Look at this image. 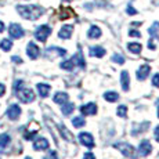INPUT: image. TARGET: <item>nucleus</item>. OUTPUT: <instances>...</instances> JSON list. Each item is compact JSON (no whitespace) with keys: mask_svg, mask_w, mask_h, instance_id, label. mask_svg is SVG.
<instances>
[{"mask_svg":"<svg viewBox=\"0 0 159 159\" xmlns=\"http://www.w3.org/2000/svg\"><path fill=\"white\" fill-rule=\"evenodd\" d=\"M158 118H159V107H158Z\"/></svg>","mask_w":159,"mask_h":159,"instance_id":"46","label":"nucleus"},{"mask_svg":"<svg viewBox=\"0 0 159 159\" xmlns=\"http://www.w3.org/2000/svg\"><path fill=\"white\" fill-rule=\"evenodd\" d=\"M53 100H54V102H56V104H60V105H62V104L68 102V94L58 91V93H56V96H54Z\"/></svg>","mask_w":159,"mask_h":159,"instance_id":"21","label":"nucleus"},{"mask_svg":"<svg viewBox=\"0 0 159 159\" xmlns=\"http://www.w3.org/2000/svg\"><path fill=\"white\" fill-rule=\"evenodd\" d=\"M155 139H157V141L159 143V126L155 127Z\"/></svg>","mask_w":159,"mask_h":159,"instance_id":"42","label":"nucleus"},{"mask_svg":"<svg viewBox=\"0 0 159 159\" xmlns=\"http://www.w3.org/2000/svg\"><path fill=\"white\" fill-rule=\"evenodd\" d=\"M17 11L25 20L35 21L43 15L44 8L40 7V6H17Z\"/></svg>","mask_w":159,"mask_h":159,"instance_id":"1","label":"nucleus"},{"mask_svg":"<svg viewBox=\"0 0 159 159\" xmlns=\"http://www.w3.org/2000/svg\"><path fill=\"white\" fill-rule=\"evenodd\" d=\"M60 133H61V136H62V139L64 140H66V141H73V140H75V137H73V134L71 133V131H69L68 129H66V126L65 125H60Z\"/></svg>","mask_w":159,"mask_h":159,"instance_id":"17","label":"nucleus"},{"mask_svg":"<svg viewBox=\"0 0 159 159\" xmlns=\"http://www.w3.org/2000/svg\"><path fill=\"white\" fill-rule=\"evenodd\" d=\"M72 60H73V62H75V65H79L80 68H84V66H86V61H84L83 53H82L80 50L72 57Z\"/></svg>","mask_w":159,"mask_h":159,"instance_id":"20","label":"nucleus"},{"mask_svg":"<svg viewBox=\"0 0 159 159\" xmlns=\"http://www.w3.org/2000/svg\"><path fill=\"white\" fill-rule=\"evenodd\" d=\"M154 2V4H157V6H159V0H152Z\"/></svg>","mask_w":159,"mask_h":159,"instance_id":"45","label":"nucleus"},{"mask_svg":"<svg viewBox=\"0 0 159 159\" xmlns=\"http://www.w3.org/2000/svg\"><path fill=\"white\" fill-rule=\"evenodd\" d=\"M44 159H58V155L56 151H48V154L44 157Z\"/></svg>","mask_w":159,"mask_h":159,"instance_id":"35","label":"nucleus"},{"mask_svg":"<svg viewBox=\"0 0 159 159\" xmlns=\"http://www.w3.org/2000/svg\"><path fill=\"white\" fill-rule=\"evenodd\" d=\"M25 159H32V158H29V157H26V158H25Z\"/></svg>","mask_w":159,"mask_h":159,"instance_id":"47","label":"nucleus"},{"mask_svg":"<svg viewBox=\"0 0 159 159\" xmlns=\"http://www.w3.org/2000/svg\"><path fill=\"white\" fill-rule=\"evenodd\" d=\"M36 89H38V93H39V96L40 97H47L48 96V93H50V90H51V86L50 84H47V83H39L38 86H36Z\"/></svg>","mask_w":159,"mask_h":159,"instance_id":"19","label":"nucleus"},{"mask_svg":"<svg viewBox=\"0 0 159 159\" xmlns=\"http://www.w3.org/2000/svg\"><path fill=\"white\" fill-rule=\"evenodd\" d=\"M152 84L155 87H159V73H155L154 78H152Z\"/></svg>","mask_w":159,"mask_h":159,"instance_id":"37","label":"nucleus"},{"mask_svg":"<svg viewBox=\"0 0 159 159\" xmlns=\"http://www.w3.org/2000/svg\"><path fill=\"white\" fill-rule=\"evenodd\" d=\"M149 72H151V66L147 65V64L145 65H141L140 69L137 71V79H139V80H145V79L148 78Z\"/></svg>","mask_w":159,"mask_h":159,"instance_id":"15","label":"nucleus"},{"mask_svg":"<svg viewBox=\"0 0 159 159\" xmlns=\"http://www.w3.org/2000/svg\"><path fill=\"white\" fill-rule=\"evenodd\" d=\"M105 48L101 47V46H93V47H90V56L91 57H97V58H101L105 56Z\"/></svg>","mask_w":159,"mask_h":159,"instance_id":"18","label":"nucleus"},{"mask_svg":"<svg viewBox=\"0 0 159 159\" xmlns=\"http://www.w3.org/2000/svg\"><path fill=\"white\" fill-rule=\"evenodd\" d=\"M6 29V26H4V24L2 22V21H0V32H3V30Z\"/></svg>","mask_w":159,"mask_h":159,"instance_id":"43","label":"nucleus"},{"mask_svg":"<svg viewBox=\"0 0 159 159\" xmlns=\"http://www.w3.org/2000/svg\"><path fill=\"white\" fill-rule=\"evenodd\" d=\"M112 62H116V64H119V65H122V64H125V58H123V56H120V54H114V56H112Z\"/></svg>","mask_w":159,"mask_h":159,"instance_id":"33","label":"nucleus"},{"mask_svg":"<svg viewBox=\"0 0 159 159\" xmlns=\"http://www.w3.org/2000/svg\"><path fill=\"white\" fill-rule=\"evenodd\" d=\"M104 98H105L108 102H115L119 100V94L115 93V91H107V93L104 94Z\"/></svg>","mask_w":159,"mask_h":159,"instance_id":"24","label":"nucleus"},{"mask_svg":"<svg viewBox=\"0 0 159 159\" xmlns=\"http://www.w3.org/2000/svg\"><path fill=\"white\" fill-rule=\"evenodd\" d=\"M75 17V11L71 7H61L58 11V18L60 20H68V18Z\"/></svg>","mask_w":159,"mask_h":159,"instance_id":"13","label":"nucleus"},{"mask_svg":"<svg viewBox=\"0 0 159 159\" xmlns=\"http://www.w3.org/2000/svg\"><path fill=\"white\" fill-rule=\"evenodd\" d=\"M11 47H13V42H11L10 39H3V40L0 42V48H2L3 51H10Z\"/></svg>","mask_w":159,"mask_h":159,"instance_id":"27","label":"nucleus"},{"mask_svg":"<svg viewBox=\"0 0 159 159\" xmlns=\"http://www.w3.org/2000/svg\"><path fill=\"white\" fill-rule=\"evenodd\" d=\"M126 11H127V14H129V15H136V14H137V10H134V8H133V6H131V4L127 6Z\"/></svg>","mask_w":159,"mask_h":159,"instance_id":"38","label":"nucleus"},{"mask_svg":"<svg viewBox=\"0 0 159 159\" xmlns=\"http://www.w3.org/2000/svg\"><path fill=\"white\" fill-rule=\"evenodd\" d=\"M61 111H62V114L65 116H68L75 111V105H73L72 102H65V104H62V107H61Z\"/></svg>","mask_w":159,"mask_h":159,"instance_id":"23","label":"nucleus"},{"mask_svg":"<svg viewBox=\"0 0 159 159\" xmlns=\"http://www.w3.org/2000/svg\"><path fill=\"white\" fill-rule=\"evenodd\" d=\"M72 125L76 129H80V127H83L84 125H86V120H84V118H82V116H76V118L72 119Z\"/></svg>","mask_w":159,"mask_h":159,"instance_id":"26","label":"nucleus"},{"mask_svg":"<svg viewBox=\"0 0 159 159\" xmlns=\"http://www.w3.org/2000/svg\"><path fill=\"white\" fill-rule=\"evenodd\" d=\"M21 115V108L18 104H13V105L8 107L7 109V116L11 119V120H17Z\"/></svg>","mask_w":159,"mask_h":159,"instance_id":"10","label":"nucleus"},{"mask_svg":"<svg viewBox=\"0 0 159 159\" xmlns=\"http://www.w3.org/2000/svg\"><path fill=\"white\" fill-rule=\"evenodd\" d=\"M87 36L90 39H98L100 36H101V29L96 25L90 26V29H89V32H87Z\"/></svg>","mask_w":159,"mask_h":159,"instance_id":"22","label":"nucleus"},{"mask_svg":"<svg viewBox=\"0 0 159 159\" xmlns=\"http://www.w3.org/2000/svg\"><path fill=\"white\" fill-rule=\"evenodd\" d=\"M72 32H73V26L72 25H64L62 28L60 29V32H58V36H60V39L66 40V39L71 38Z\"/></svg>","mask_w":159,"mask_h":159,"instance_id":"14","label":"nucleus"},{"mask_svg":"<svg viewBox=\"0 0 159 159\" xmlns=\"http://www.w3.org/2000/svg\"><path fill=\"white\" fill-rule=\"evenodd\" d=\"M120 84H122V89L125 91L129 90L130 87V76H129V72L127 71H122L120 72Z\"/></svg>","mask_w":159,"mask_h":159,"instance_id":"16","label":"nucleus"},{"mask_svg":"<svg viewBox=\"0 0 159 159\" xmlns=\"http://www.w3.org/2000/svg\"><path fill=\"white\" fill-rule=\"evenodd\" d=\"M50 35H51V28L48 25H40L35 30V38L39 42H46Z\"/></svg>","mask_w":159,"mask_h":159,"instance_id":"4","label":"nucleus"},{"mask_svg":"<svg viewBox=\"0 0 159 159\" xmlns=\"http://www.w3.org/2000/svg\"><path fill=\"white\" fill-rule=\"evenodd\" d=\"M22 86H24V80H21V79H20V80H15V82H14V84H13V90H14V91H17L18 89H21Z\"/></svg>","mask_w":159,"mask_h":159,"instance_id":"34","label":"nucleus"},{"mask_svg":"<svg viewBox=\"0 0 159 159\" xmlns=\"http://www.w3.org/2000/svg\"><path fill=\"white\" fill-rule=\"evenodd\" d=\"M116 114H118L119 118H126V115H127V107L126 105H119L118 109H116Z\"/></svg>","mask_w":159,"mask_h":159,"instance_id":"32","label":"nucleus"},{"mask_svg":"<svg viewBox=\"0 0 159 159\" xmlns=\"http://www.w3.org/2000/svg\"><path fill=\"white\" fill-rule=\"evenodd\" d=\"M8 33H10V36L13 39H21L24 35H25L22 26L18 25V24H11V25L8 26Z\"/></svg>","mask_w":159,"mask_h":159,"instance_id":"5","label":"nucleus"},{"mask_svg":"<svg viewBox=\"0 0 159 159\" xmlns=\"http://www.w3.org/2000/svg\"><path fill=\"white\" fill-rule=\"evenodd\" d=\"M11 143V137L7 133L0 134V148H6Z\"/></svg>","mask_w":159,"mask_h":159,"instance_id":"25","label":"nucleus"},{"mask_svg":"<svg viewBox=\"0 0 159 159\" xmlns=\"http://www.w3.org/2000/svg\"><path fill=\"white\" fill-rule=\"evenodd\" d=\"M36 134H38V129L26 130L25 133H24V139H25V140H33L36 137Z\"/></svg>","mask_w":159,"mask_h":159,"instance_id":"31","label":"nucleus"},{"mask_svg":"<svg viewBox=\"0 0 159 159\" xmlns=\"http://www.w3.org/2000/svg\"><path fill=\"white\" fill-rule=\"evenodd\" d=\"M66 54V50L65 48H61V47H57V46H53V47H48L46 50V57L48 58H54V57H62Z\"/></svg>","mask_w":159,"mask_h":159,"instance_id":"7","label":"nucleus"},{"mask_svg":"<svg viewBox=\"0 0 159 159\" xmlns=\"http://www.w3.org/2000/svg\"><path fill=\"white\" fill-rule=\"evenodd\" d=\"M151 152H152L151 143H149L148 140H143L139 145V154L141 155V157H147V155H149Z\"/></svg>","mask_w":159,"mask_h":159,"instance_id":"9","label":"nucleus"},{"mask_svg":"<svg viewBox=\"0 0 159 159\" xmlns=\"http://www.w3.org/2000/svg\"><path fill=\"white\" fill-rule=\"evenodd\" d=\"M127 48H129V51H131V53H134V54H139V53H141V44L140 43H129L127 44Z\"/></svg>","mask_w":159,"mask_h":159,"instance_id":"30","label":"nucleus"},{"mask_svg":"<svg viewBox=\"0 0 159 159\" xmlns=\"http://www.w3.org/2000/svg\"><path fill=\"white\" fill-rule=\"evenodd\" d=\"M6 93V86L3 83H0V97H3Z\"/></svg>","mask_w":159,"mask_h":159,"instance_id":"41","label":"nucleus"},{"mask_svg":"<svg viewBox=\"0 0 159 159\" xmlns=\"http://www.w3.org/2000/svg\"><path fill=\"white\" fill-rule=\"evenodd\" d=\"M129 36H131V38H141V33H140L139 30L131 29V30H129Z\"/></svg>","mask_w":159,"mask_h":159,"instance_id":"36","label":"nucleus"},{"mask_svg":"<svg viewBox=\"0 0 159 159\" xmlns=\"http://www.w3.org/2000/svg\"><path fill=\"white\" fill-rule=\"evenodd\" d=\"M48 140L44 139V137H39V139L35 140V143H33V149L35 151H44V149L48 148Z\"/></svg>","mask_w":159,"mask_h":159,"instance_id":"11","label":"nucleus"},{"mask_svg":"<svg viewBox=\"0 0 159 159\" xmlns=\"http://www.w3.org/2000/svg\"><path fill=\"white\" fill-rule=\"evenodd\" d=\"M15 94H17V97H18V100H20V101H22V102H25V104L32 102L33 100H35V93H33L30 89L25 87V86H22L21 89H18V90L15 91Z\"/></svg>","mask_w":159,"mask_h":159,"instance_id":"3","label":"nucleus"},{"mask_svg":"<svg viewBox=\"0 0 159 159\" xmlns=\"http://www.w3.org/2000/svg\"><path fill=\"white\" fill-rule=\"evenodd\" d=\"M60 66L62 69H66V71H72L73 66H75V62H73V60H66V61H62V62L60 64Z\"/></svg>","mask_w":159,"mask_h":159,"instance_id":"29","label":"nucleus"},{"mask_svg":"<svg viewBox=\"0 0 159 159\" xmlns=\"http://www.w3.org/2000/svg\"><path fill=\"white\" fill-rule=\"evenodd\" d=\"M158 30H159V22L157 21V22L152 24V26L148 29V32H149V35H151L152 39H158Z\"/></svg>","mask_w":159,"mask_h":159,"instance_id":"28","label":"nucleus"},{"mask_svg":"<svg viewBox=\"0 0 159 159\" xmlns=\"http://www.w3.org/2000/svg\"><path fill=\"white\" fill-rule=\"evenodd\" d=\"M131 25H133V26H140V25H141V22H133Z\"/></svg>","mask_w":159,"mask_h":159,"instance_id":"44","label":"nucleus"},{"mask_svg":"<svg viewBox=\"0 0 159 159\" xmlns=\"http://www.w3.org/2000/svg\"><path fill=\"white\" fill-rule=\"evenodd\" d=\"M83 159H96V157H94L91 152H86V154H84V157H83Z\"/></svg>","mask_w":159,"mask_h":159,"instance_id":"40","label":"nucleus"},{"mask_svg":"<svg viewBox=\"0 0 159 159\" xmlns=\"http://www.w3.org/2000/svg\"><path fill=\"white\" fill-rule=\"evenodd\" d=\"M78 139H79V141H80V144L87 147V148H93L94 147V139L90 133H80L78 136Z\"/></svg>","mask_w":159,"mask_h":159,"instance_id":"6","label":"nucleus"},{"mask_svg":"<svg viewBox=\"0 0 159 159\" xmlns=\"http://www.w3.org/2000/svg\"><path fill=\"white\" fill-rule=\"evenodd\" d=\"M114 147L116 149H119L125 157H127L129 159H137V157H139V154H137V151L134 149V147L127 144V143H116Z\"/></svg>","mask_w":159,"mask_h":159,"instance_id":"2","label":"nucleus"},{"mask_svg":"<svg viewBox=\"0 0 159 159\" xmlns=\"http://www.w3.org/2000/svg\"><path fill=\"white\" fill-rule=\"evenodd\" d=\"M11 61H13V62H15V64H22V58L18 57V56L11 57Z\"/></svg>","mask_w":159,"mask_h":159,"instance_id":"39","label":"nucleus"},{"mask_svg":"<svg viewBox=\"0 0 159 159\" xmlns=\"http://www.w3.org/2000/svg\"><path fill=\"white\" fill-rule=\"evenodd\" d=\"M80 112H82V115H84V116L96 115L97 114V105L94 102H89V104H86V105H82Z\"/></svg>","mask_w":159,"mask_h":159,"instance_id":"12","label":"nucleus"},{"mask_svg":"<svg viewBox=\"0 0 159 159\" xmlns=\"http://www.w3.org/2000/svg\"><path fill=\"white\" fill-rule=\"evenodd\" d=\"M26 54L30 60H36L39 56H40V48L38 47L33 42H29L28 46H26Z\"/></svg>","mask_w":159,"mask_h":159,"instance_id":"8","label":"nucleus"}]
</instances>
